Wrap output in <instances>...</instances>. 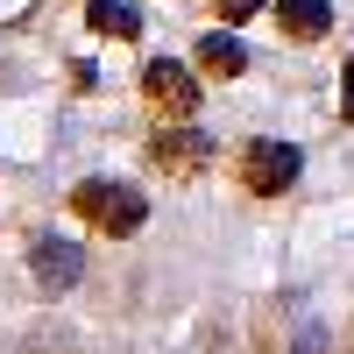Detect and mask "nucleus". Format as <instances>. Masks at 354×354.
Segmentation results:
<instances>
[{
  "mask_svg": "<svg viewBox=\"0 0 354 354\" xmlns=\"http://www.w3.org/2000/svg\"><path fill=\"white\" fill-rule=\"evenodd\" d=\"M71 213L93 234H106V241H128V234L149 227V198L135 185H121V177H78L71 185Z\"/></svg>",
  "mask_w": 354,
  "mask_h": 354,
  "instance_id": "1",
  "label": "nucleus"
},
{
  "mask_svg": "<svg viewBox=\"0 0 354 354\" xmlns=\"http://www.w3.org/2000/svg\"><path fill=\"white\" fill-rule=\"evenodd\" d=\"M305 170V149L298 142H277V135H255L234 149V185H241L248 198H283L290 185H298Z\"/></svg>",
  "mask_w": 354,
  "mask_h": 354,
  "instance_id": "2",
  "label": "nucleus"
},
{
  "mask_svg": "<svg viewBox=\"0 0 354 354\" xmlns=\"http://www.w3.org/2000/svg\"><path fill=\"white\" fill-rule=\"evenodd\" d=\"M149 170L156 177H170V185H198L205 170H213V135H198V128H163V135H149Z\"/></svg>",
  "mask_w": 354,
  "mask_h": 354,
  "instance_id": "3",
  "label": "nucleus"
},
{
  "mask_svg": "<svg viewBox=\"0 0 354 354\" xmlns=\"http://www.w3.org/2000/svg\"><path fill=\"white\" fill-rule=\"evenodd\" d=\"M142 100H149L163 121H192L198 100H205V85L177 64V57H149V64H142Z\"/></svg>",
  "mask_w": 354,
  "mask_h": 354,
  "instance_id": "4",
  "label": "nucleus"
},
{
  "mask_svg": "<svg viewBox=\"0 0 354 354\" xmlns=\"http://www.w3.org/2000/svg\"><path fill=\"white\" fill-rule=\"evenodd\" d=\"M28 270H36L43 290H71V283L85 277V255H78L71 241H50V234H43V241H28Z\"/></svg>",
  "mask_w": 354,
  "mask_h": 354,
  "instance_id": "5",
  "label": "nucleus"
},
{
  "mask_svg": "<svg viewBox=\"0 0 354 354\" xmlns=\"http://www.w3.org/2000/svg\"><path fill=\"white\" fill-rule=\"evenodd\" d=\"M270 8H277V28L290 43H326V28H333L326 0H270Z\"/></svg>",
  "mask_w": 354,
  "mask_h": 354,
  "instance_id": "6",
  "label": "nucleus"
},
{
  "mask_svg": "<svg viewBox=\"0 0 354 354\" xmlns=\"http://www.w3.org/2000/svg\"><path fill=\"white\" fill-rule=\"evenodd\" d=\"M85 28H93V36H113V43H135L142 36V8L135 0H93V8H85Z\"/></svg>",
  "mask_w": 354,
  "mask_h": 354,
  "instance_id": "7",
  "label": "nucleus"
},
{
  "mask_svg": "<svg viewBox=\"0 0 354 354\" xmlns=\"http://www.w3.org/2000/svg\"><path fill=\"white\" fill-rule=\"evenodd\" d=\"M198 71H205V78H241V71H248L241 36H227V28H220V36H205V43H198Z\"/></svg>",
  "mask_w": 354,
  "mask_h": 354,
  "instance_id": "8",
  "label": "nucleus"
},
{
  "mask_svg": "<svg viewBox=\"0 0 354 354\" xmlns=\"http://www.w3.org/2000/svg\"><path fill=\"white\" fill-rule=\"evenodd\" d=\"M340 121L354 128V57H347V71H340Z\"/></svg>",
  "mask_w": 354,
  "mask_h": 354,
  "instance_id": "9",
  "label": "nucleus"
},
{
  "mask_svg": "<svg viewBox=\"0 0 354 354\" xmlns=\"http://www.w3.org/2000/svg\"><path fill=\"white\" fill-rule=\"evenodd\" d=\"M255 8H262V0H220V21H248Z\"/></svg>",
  "mask_w": 354,
  "mask_h": 354,
  "instance_id": "10",
  "label": "nucleus"
}]
</instances>
